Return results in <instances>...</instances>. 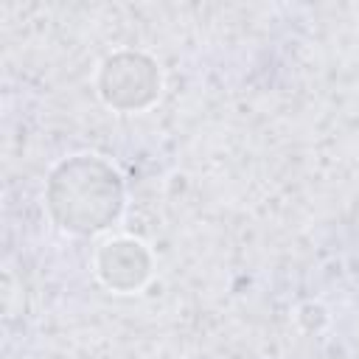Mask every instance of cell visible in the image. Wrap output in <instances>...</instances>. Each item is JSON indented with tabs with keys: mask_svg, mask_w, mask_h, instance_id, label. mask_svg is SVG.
Listing matches in <instances>:
<instances>
[{
	"mask_svg": "<svg viewBox=\"0 0 359 359\" xmlns=\"http://www.w3.org/2000/svg\"><path fill=\"white\" fill-rule=\"evenodd\" d=\"M95 275L112 292H121V294L135 292L151 275V255L146 244L137 238H129V236L109 238L95 252Z\"/></svg>",
	"mask_w": 359,
	"mask_h": 359,
	"instance_id": "cell-3",
	"label": "cell"
},
{
	"mask_svg": "<svg viewBox=\"0 0 359 359\" xmlns=\"http://www.w3.org/2000/svg\"><path fill=\"white\" fill-rule=\"evenodd\" d=\"M48 210L62 230L93 236L107 230L123 210V185L112 165L95 154H79L53 168Z\"/></svg>",
	"mask_w": 359,
	"mask_h": 359,
	"instance_id": "cell-1",
	"label": "cell"
},
{
	"mask_svg": "<svg viewBox=\"0 0 359 359\" xmlns=\"http://www.w3.org/2000/svg\"><path fill=\"white\" fill-rule=\"evenodd\" d=\"M95 84L107 107L137 112L160 95V70L146 53L118 50L101 62Z\"/></svg>",
	"mask_w": 359,
	"mask_h": 359,
	"instance_id": "cell-2",
	"label": "cell"
}]
</instances>
